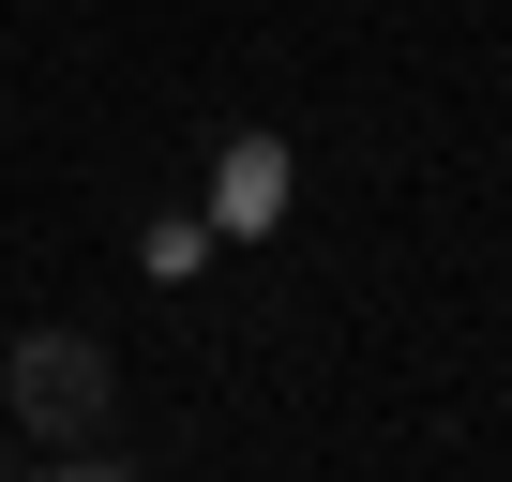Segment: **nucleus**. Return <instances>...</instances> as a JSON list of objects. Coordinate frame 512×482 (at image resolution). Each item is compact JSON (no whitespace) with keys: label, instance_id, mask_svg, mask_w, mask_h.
<instances>
[{"label":"nucleus","instance_id":"obj_1","mask_svg":"<svg viewBox=\"0 0 512 482\" xmlns=\"http://www.w3.org/2000/svg\"><path fill=\"white\" fill-rule=\"evenodd\" d=\"M0 377H16V422H31V452H76V467H106V347L91 332H16V362H0Z\"/></svg>","mask_w":512,"mask_h":482}]
</instances>
